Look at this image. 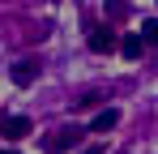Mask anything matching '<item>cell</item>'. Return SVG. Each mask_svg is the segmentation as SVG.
Wrapping results in <instances>:
<instances>
[{
	"mask_svg": "<svg viewBox=\"0 0 158 154\" xmlns=\"http://www.w3.org/2000/svg\"><path fill=\"white\" fill-rule=\"evenodd\" d=\"M77 137H81V128H56V133L43 137V150H47V154H64V150L77 146Z\"/></svg>",
	"mask_w": 158,
	"mask_h": 154,
	"instance_id": "6da1fadb",
	"label": "cell"
},
{
	"mask_svg": "<svg viewBox=\"0 0 158 154\" xmlns=\"http://www.w3.org/2000/svg\"><path fill=\"white\" fill-rule=\"evenodd\" d=\"M26 133H34L26 116H0V137H9V141H22Z\"/></svg>",
	"mask_w": 158,
	"mask_h": 154,
	"instance_id": "7a4b0ae2",
	"label": "cell"
},
{
	"mask_svg": "<svg viewBox=\"0 0 158 154\" xmlns=\"http://www.w3.org/2000/svg\"><path fill=\"white\" fill-rule=\"evenodd\" d=\"M120 43H124V39H115V30H107V26H94V30H90V51H98V56H103V51H115Z\"/></svg>",
	"mask_w": 158,
	"mask_h": 154,
	"instance_id": "3957f363",
	"label": "cell"
},
{
	"mask_svg": "<svg viewBox=\"0 0 158 154\" xmlns=\"http://www.w3.org/2000/svg\"><path fill=\"white\" fill-rule=\"evenodd\" d=\"M34 77H39V60H17V64H13V81H17V86H30V81H34Z\"/></svg>",
	"mask_w": 158,
	"mask_h": 154,
	"instance_id": "277c9868",
	"label": "cell"
},
{
	"mask_svg": "<svg viewBox=\"0 0 158 154\" xmlns=\"http://www.w3.org/2000/svg\"><path fill=\"white\" fill-rule=\"evenodd\" d=\"M115 124H120V111L107 107V111H98V116L90 120V133H107V128H115Z\"/></svg>",
	"mask_w": 158,
	"mask_h": 154,
	"instance_id": "5b68a950",
	"label": "cell"
},
{
	"mask_svg": "<svg viewBox=\"0 0 158 154\" xmlns=\"http://www.w3.org/2000/svg\"><path fill=\"white\" fill-rule=\"evenodd\" d=\"M120 51H124V56H128V60H137V56H141V51H145V39H141V34H128V39H124V43H120Z\"/></svg>",
	"mask_w": 158,
	"mask_h": 154,
	"instance_id": "8992f818",
	"label": "cell"
},
{
	"mask_svg": "<svg viewBox=\"0 0 158 154\" xmlns=\"http://www.w3.org/2000/svg\"><path fill=\"white\" fill-rule=\"evenodd\" d=\"M141 39L158 47V17H150V22H141Z\"/></svg>",
	"mask_w": 158,
	"mask_h": 154,
	"instance_id": "52a82bcc",
	"label": "cell"
},
{
	"mask_svg": "<svg viewBox=\"0 0 158 154\" xmlns=\"http://www.w3.org/2000/svg\"><path fill=\"white\" fill-rule=\"evenodd\" d=\"M81 154H103V146H85V150H81Z\"/></svg>",
	"mask_w": 158,
	"mask_h": 154,
	"instance_id": "ba28073f",
	"label": "cell"
},
{
	"mask_svg": "<svg viewBox=\"0 0 158 154\" xmlns=\"http://www.w3.org/2000/svg\"><path fill=\"white\" fill-rule=\"evenodd\" d=\"M4 154H13V150H4Z\"/></svg>",
	"mask_w": 158,
	"mask_h": 154,
	"instance_id": "9c48e42d",
	"label": "cell"
}]
</instances>
